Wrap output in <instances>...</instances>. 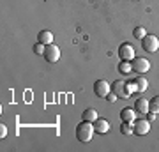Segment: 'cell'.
<instances>
[{"label": "cell", "instance_id": "cell-1", "mask_svg": "<svg viewBox=\"0 0 159 152\" xmlns=\"http://www.w3.org/2000/svg\"><path fill=\"white\" fill-rule=\"evenodd\" d=\"M94 133H96V129H94V122L83 120L81 124L76 126V138H78V141H81V143H89V141L92 140Z\"/></svg>", "mask_w": 159, "mask_h": 152}, {"label": "cell", "instance_id": "cell-2", "mask_svg": "<svg viewBox=\"0 0 159 152\" xmlns=\"http://www.w3.org/2000/svg\"><path fill=\"white\" fill-rule=\"evenodd\" d=\"M142 48L147 51V53H156V51L159 50V39L152 34H147L142 39Z\"/></svg>", "mask_w": 159, "mask_h": 152}, {"label": "cell", "instance_id": "cell-3", "mask_svg": "<svg viewBox=\"0 0 159 152\" xmlns=\"http://www.w3.org/2000/svg\"><path fill=\"white\" fill-rule=\"evenodd\" d=\"M131 66H133V71L138 74L147 73L148 69H150V62H148L147 58H143V57H134L131 60Z\"/></svg>", "mask_w": 159, "mask_h": 152}, {"label": "cell", "instance_id": "cell-4", "mask_svg": "<svg viewBox=\"0 0 159 152\" xmlns=\"http://www.w3.org/2000/svg\"><path fill=\"white\" fill-rule=\"evenodd\" d=\"M111 92H115L119 99H129L131 97V94L125 89V81H122V80H115L111 83Z\"/></svg>", "mask_w": 159, "mask_h": 152}, {"label": "cell", "instance_id": "cell-5", "mask_svg": "<svg viewBox=\"0 0 159 152\" xmlns=\"http://www.w3.org/2000/svg\"><path fill=\"white\" fill-rule=\"evenodd\" d=\"M43 57L46 58V62H51V64L58 62V58H60V48L51 43V44L46 46V50H44V53H43Z\"/></svg>", "mask_w": 159, "mask_h": 152}, {"label": "cell", "instance_id": "cell-6", "mask_svg": "<svg viewBox=\"0 0 159 152\" xmlns=\"http://www.w3.org/2000/svg\"><path fill=\"white\" fill-rule=\"evenodd\" d=\"M150 131V122L145 120V118H140V120H134L133 122V133L138 136H145Z\"/></svg>", "mask_w": 159, "mask_h": 152}, {"label": "cell", "instance_id": "cell-7", "mask_svg": "<svg viewBox=\"0 0 159 152\" xmlns=\"http://www.w3.org/2000/svg\"><path fill=\"white\" fill-rule=\"evenodd\" d=\"M119 57L120 60H133L134 58V48H133V44H129V43H122V44L119 46Z\"/></svg>", "mask_w": 159, "mask_h": 152}, {"label": "cell", "instance_id": "cell-8", "mask_svg": "<svg viewBox=\"0 0 159 152\" xmlns=\"http://www.w3.org/2000/svg\"><path fill=\"white\" fill-rule=\"evenodd\" d=\"M111 92V85H108L104 80H97L94 83V94L97 97H106Z\"/></svg>", "mask_w": 159, "mask_h": 152}, {"label": "cell", "instance_id": "cell-9", "mask_svg": "<svg viewBox=\"0 0 159 152\" xmlns=\"http://www.w3.org/2000/svg\"><path fill=\"white\" fill-rule=\"evenodd\" d=\"M134 112L140 113V115H147V113L150 112L147 99H143V97H138L136 101H134Z\"/></svg>", "mask_w": 159, "mask_h": 152}, {"label": "cell", "instance_id": "cell-10", "mask_svg": "<svg viewBox=\"0 0 159 152\" xmlns=\"http://www.w3.org/2000/svg\"><path fill=\"white\" fill-rule=\"evenodd\" d=\"M94 129H96V133H99V135H104V133L110 131V122L104 120V118H97V120H94Z\"/></svg>", "mask_w": 159, "mask_h": 152}, {"label": "cell", "instance_id": "cell-11", "mask_svg": "<svg viewBox=\"0 0 159 152\" xmlns=\"http://www.w3.org/2000/svg\"><path fill=\"white\" fill-rule=\"evenodd\" d=\"M136 115H138V113L134 112V108H124V110L120 112V118H122V122H134Z\"/></svg>", "mask_w": 159, "mask_h": 152}, {"label": "cell", "instance_id": "cell-12", "mask_svg": "<svg viewBox=\"0 0 159 152\" xmlns=\"http://www.w3.org/2000/svg\"><path fill=\"white\" fill-rule=\"evenodd\" d=\"M37 43H43L44 46L51 44L53 43V34H51L50 30H41L39 34H37Z\"/></svg>", "mask_w": 159, "mask_h": 152}, {"label": "cell", "instance_id": "cell-13", "mask_svg": "<svg viewBox=\"0 0 159 152\" xmlns=\"http://www.w3.org/2000/svg\"><path fill=\"white\" fill-rule=\"evenodd\" d=\"M81 117H83V120L94 122V120H97V118H99V115H97V112L94 110V108H89V110H85V112L81 113Z\"/></svg>", "mask_w": 159, "mask_h": 152}, {"label": "cell", "instance_id": "cell-14", "mask_svg": "<svg viewBox=\"0 0 159 152\" xmlns=\"http://www.w3.org/2000/svg\"><path fill=\"white\" fill-rule=\"evenodd\" d=\"M131 71H133V66H131L129 60H120V64H119V73H122V74H129Z\"/></svg>", "mask_w": 159, "mask_h": 152}, {"label": "cell", "instance_id": "cell-15", "mask_svg": "<svg viewBox=\"0 0 159 152\" xmlns=\"http://www.w3.org/2000/svg\"><path fill=\"white\" fill-rule=\"evenodd\" d=\"M134 83H136V92H145L148 89V81L145 78H142V76L134 80Z\"/></svg>", "mask_w": 159, "mask_h": 152}, {"label": "cell", "instance_id": "cell-16", "mask_svg": "<svg viewBox=\"0 0 159 152\" xmlns=\"http://www.w3.org/2000/svg\"><path fill=\"white\" fill-rule=\"evenodd\" d=\"M148 108H150V112H152V113L157 115V113H159V96L152 97V99L148 101Z\"/></svg>", "mask_w": 159, "mask_h": 152}, {"label": "cell", "instance_id": "cell-17", "mask_svg": "<svg viewBox=\"0 0 159 152\" xmlns=\"http://www.w3.org/2000/svg\"><path fill=\"white\" fill-rule=\"evenodd\" d=\"M120 133H122V135H131V133H133V122H122Z\"/></svg>", "mask_w": 159, "mask_h": 152}, {"label": "cell", "instance_id": "cell-18", "mask_svg": "<svg viewBox=\"0 0 159 152\" xmlns=\"http://www.w3.org/2000/svg\"><path fill=\"white\" fill-rule=\"evenodd\" d=\"M133 35H134L136 39H140V41H142L143 37L147 35V32H145V28H143V27H136V28H134V32H133Z\"/></svg>", "mask_w": 159, "mask_h": 152}, {"label": "cell", "instance_id": "cell-19", "mask_svg": "<svg viewBox=\"0 0 159 152\" xmlns=\"http://www.w3.org/2000/svg\"><path fill=\"white\" fill-rule=\"evenodd\" d=\"M125 89H127V92H129V94H133V92H136V83H134V80H131V81H127V83H125Z\"/></svg>", "mask_w": 159, "mask_h": 152}, {"label": "cell", "instance_id": "cell-20", "mask_svg": "<svg viewBox=\"0 0 159 152\" xmlns=\"http://www.w3.org/2000/svg\"><path fill=\"white\" fill-rule=\"evenodd\" d=\"M44 50H46V46L43 44V43H37V44L34 46V51L37 53V55H43V53H44Z\"/></svg>", "mask_w": 159, "mask_h": 152}, {"label": "cell", "instance_id": "cell-21", "mask_svg": "<svg viewBox=\"0 0 159 152\" xmlns=\"http://www.w3.org/2000/svg\"><path fill=\"white\" fill-rule=\"evenodd\" d=\"M106 99H108L110 103H115L117 99H119V97H117V94H115V92H110L108 96H106Z\"/></svg>", "mask_w": 159, "mask_h": 152}, {"label": "cell", "instance_id": "cell-22", "mask_svg": "<svg viewBox=\"0 0 159 152\" xmlns=\"http://www.w3.org/2000/svg\"><path fill=\"white\" fill-rule=\"evenodd\" d=\"M6 135H7V127H6V124H0V136L4 138Z\"/></svg>", "mask_w": 159, "mask_h": 152}, {"label": "cell", "instance_id": "cell-23", "mask_svg": "<svg viewBox=\"0 0 159 152\" xmlns=\"http://www.w3.org/2000/svg\"><path fill=\"white\" fill-rule=\"evenodd\" d=\"M154 118H156V113H152V112H148V113H147V120H148V122H152Z\"/></svg>", "mask_w": 159, "mask_h": 152}, {"label": "cell", "instance_id": "cell-24", "mask_svg": "<svg viewBox=\"0 0 159 152\" xmlns=\"http://www.w3.org/2000/svg\"><path fill=\"white\" fill-rule=\"evenodd\" d=\"M134 2H136V0H134Z\"/></svg>", "mask_w": 159, "mask_h": 152}]
</instances>
